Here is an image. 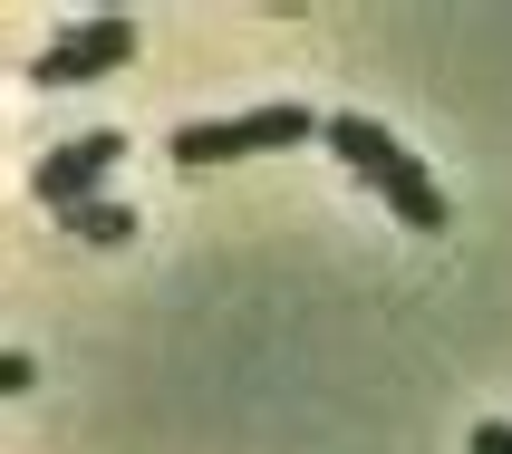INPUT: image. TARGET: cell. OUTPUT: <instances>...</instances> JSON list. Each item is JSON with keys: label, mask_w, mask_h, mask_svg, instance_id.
<instances>
[{"label": "cell", "mask_w": 512, "mask_h": 454, "mask_svg": "<svg viewBox=\"0 0 512 454\" xmlns=\"http://www.w3.org/2000/svg\"><path fill=\"white\" fill-rule=\"evenodd\" d=\"M329 155H339L358 184H377V194H387V213H397L406 232H445V194H435V174L416 165V155H406L377 116H358V107L329 116Z\"/></svg>", "instance_id": "obj_1"}, {"label": "cell", "mask_w": 512, "mask_h": 454, "mask_svg": "<svg viewBox=\"0 0 512 454\" xmlns=\"http://www.w3.org/2000/svg\"><path fill=\"white\" fill-rule=\"evenodd\" d=\"M300 136H329V126H319L310 107H252V116H194V126H174V165H242V155H261V145H300Z\"/></svg>", "instance_id": "obj_2"}, {"label": "cell", "mask_w": 512, "mask_h": 454, "mask_svg": "<svg viewBox=\"0 0 512 454\" xmlns=\"http://www.w3.org/2000/svg\"><path fill=\"white\" fill-rule=\"evenodd\" d=\"M116 68H136V20H126V10H116V20L58 29L49 49L29 58V78H39V87H97V78H116Z\"/></svg>", "instance_id": "obj_3"}, {"label": "cell", "mask_w": 512, "mask_h": 454, "mask_svg": "<svg viewBox=\"0 0 512 454\" xmlns=\"http://www.w3.org/2000/svg\"><path fill=\"white\" fill-rule=\"evenodd\" d=\"M116 155H126V136H107V126H97V136H68V145H49V165L29 174V194H39V203L58 213V223H68L78 203H107Z\"/></svg>", "instance_id": "obj_4"}, {"label": "cell", "mask_w": 512, "mask_h": 454, "mask_svg": "<svg viewBox=\"0 0 512 454\" xmlns=\"http://www.w3.org/2000/svg\"><path fill=\"white\" fill-rule=\"evenodd\" d=\"M68 232H78V242H126V232H136V213H126V203H78V213H68Z\"/></svg>", "instance_id": "obj_5"}, {"label": "cell", "mask_w": 512, "mask_h": 454, "mask_svg": "<svg viewBox=\"0 0 512 454\" xmlns=\"http://www.w3.org/2000/svg\"><path fill=\"white\" fill-rule=\"evenodd\" d=\"M474 454H512V426H474Z\"/></svg>", "instance_id": "obj_6"}]
</instances>
